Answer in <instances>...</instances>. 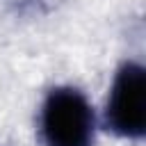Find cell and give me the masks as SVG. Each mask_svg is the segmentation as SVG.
Instances as JSON below:
<instances>
[{"label": "cell", "mask_w": 146, "mask_h": 146, "mask_svg": "<svg viewBox=\"0 0 146 146\" xmlns=\"http://www.w3.org/2000/svg\"><path fill=\"white\" fill-rule=\"evenodd\" d=\"M43 146H96V112L75 87H55L46 94L39 114Z\"/></svg>", "instance_id": "1"}, {"label": "cell", "mask_w": 146, "mask_h": 146, "mask_svg": "<svg viewBox=\"0 0 146 146\" xmlns=\"http://www.w3.org/2000/svg\"><path fill=\"white\" fill-rule=\"evenodd\" d=\"M103 121L110 132L121 139L139 141L146 135V68L128 59L123 62L112 80Z\"/></svg>", "instance_id": "2"}]
</instances>
